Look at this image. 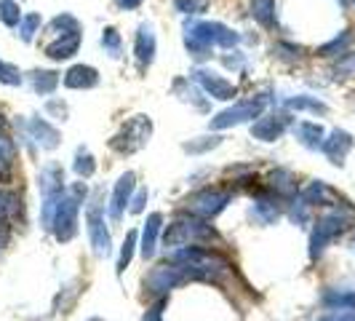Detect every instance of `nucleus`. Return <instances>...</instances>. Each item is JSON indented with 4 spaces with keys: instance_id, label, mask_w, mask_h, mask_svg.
I'll return each instance as SVG.
<instances>
[{
    "instance_id": "obj_1",
    "label": "nucleus",
    "mask_w": 355,
    "mask_h": 321,
    "mask_svg": "<svg viewBox=\"0 0 355 321\" xmlns=\"http://www.w3.org/2000/svg\"><path fill=\"white\" fill-rule=\"evenodd\" d=\"M214 239H219L214 225L203 217H195V214H179L171 225H166V233H163V246L171 249V252H179L184 246H200L203 241L211 244Z\"/></svg>"
},
{
    "instance_id": "obj_2",
    "label": "nucleus",
    "mask_w": 355,
    "mask_h": 321,
    "mask_svg": "<svg viewBox=\"0 0 355 321\" xmlns=\"http://www.w3.org/2000/svg\"><path fill=\"white\" fill-rule=\"evenodd\" d=\"M86 230H88V241L94 246V255L107 257L113 252V236L104 222V201H102L99 187L88 196V203H86Z\"/></svg>"
},
{
    "instance_id": "obj_3",
    "label": "nucleus",
    "mask_w": 355,
    "mask_h": 321,
    "mask_svg": "<svg viewBox=\"0 0 355 321\" xmlns=\"http://www.w3.org/2000/svg\"><path fill=\"white\" fill-rule=\"evenodd\" d=\"M150 134H153V120L147 116H134V118L126 120L123 129L110 140V147L120 156H131L150 142Z\"/></svg>"
},
{
    "instance_id": "obj_4",
    "label": "nucleus",
    "mask_w": 355,
    "mask_h": 321,
    "mask_svg": "<svg viewBox=\"0 0 355 321\" xmlns=\"http://www.w3.org/2000/svg\"><path fill=\"white\" fill-rule=\"evenodd\" d=\"M230 199H233L230 187H222V185L211 187L209 185V187H200L198 193H193L190 199L184 201V212H190L195 217H203V220H211L230 203Z\"/></svg>"
},
{
    "instance_id": "obj_5",
    "label": "nucleus",
    "mask_w": 355,
    "mask_h": 321,
    "mask_svg": "<svg viewBox=\"0 0 355 321\" xmlns=\"http://www.w3.org/2000/svg\"><path fill=\"white\" fill-rule=\"evenodd\" d=\"M267 107V100L265 97H251V100H240L236 102L233 107L222 110L211 118V129H230V126H238V123H249V120L259 118Z\"/></svg>"
},
{
    "instance_id": "obj_6",
    "label": "nucleus",
    "mask_w": 355,
    "mask_h": 321,
    "mask_svg": "<svg viewBox=\"0 0 355 321\" xmlns=\"http://www.w3.org/2000/svg\"><path fill=\"white\" fill-rule=\"evenodd\" d=\"M134 190H137V174H134V172H126V174H120L118 182H115V187H113V199H110V206H107V212H110V220H113V222L123 220V214H126V212H128V206H131Z\"/></svg>"
},
{
    "instance_id": "obj_7",
    "label": "nucleus",
    "mask_w": 355,
    "mask_h": 321,
    "mask_svg": "<svg viewBox=\"0 0 355 321\" xmlns=\"http://www.w3.org/2000/svg\"><path fill=\"white\" fill-rule=\"evenodd\" d=\"M195 80L203 86L206 94H211V100H219V102L236 100V94H238L236 83L230 78H224V75H219V73H214V70H209V67H198Z\"/></svg>"
},
{
    "instance_id": "obj_8",
    "label": "nucleus",
    "mask_w": 355,
    "mask_h": 321,
    "mask_svg": "<svg viewBox=\"0 0 355 321\" xmlns=\"http://www.w3.org/2000/svg\"><path fill=\"white\" fill-rule=\"evenodd\" d=\"M291 116L289 113H262L257 123H251V137L259 142H276L283 137V131L289 129Z\"/></svg>"
},
{
    "instance_id": "obj_9",
    "label": "nucleus",
    "mask_w": 355,
    "mask_h": 321,
    "mask_svg": "<svg viewBox=\"0 0 355 321\" xmlns=\"http://www.w3.org/2000/svg\"><path fill=\"white\" fill-rule=\"evenodd\" d=\"M155 54H158V38H155V30L150 21L139 24L137 38H134V57H137L139 67H150L155 62Z\"/></svg>"
},
{
    "instance_id": "obj_10",
    "label": "nucleus",
    "mask_w": 355,
    "mask_h": 321,
    "mask_svg": "<svg viewBox=\"0 0 355 321\" xmlns=\"http://www.w3.org/2000/svg\"><path fill=\"white\" fill-rule=\"evenodd\" d=\"M80 43H83V33H67V35H57V38H54L48 46H46V48H43V54H46L51 62H67V59H73V57L78 54Z\"/></svg>"
},
{
    "instance_id": "obj_11",
    "label": "nucleus",
    "mask_w": 355,
    "mask_h": 321,
    "mask_svg": "<svg viewBox=\"0 0 355 321\" xmlns=\"http://www.w3.org/2000/svg\"><path fill=\"white\" fill-rule=\"evenodd\" d=\"M160 228H163V214H160V212H153V214H147V220H144V228H142V241H139V255H142L144 260H153V257H155Z\"/></svg>"
},
{
    "instance_id": "obj_12",
    "label": "nucleus",
    "mask_w": 355,
    "mask_h": 321,
    "mask_svg": "<svg viewBox=\"0 0 355 321\" xmlns=\"http://www.w3.org/2000/svg\"><path fill=\"white\" fill-rule=\"evenodd\" d=\"M38 187H40V193H43V199L59 196V193L67 190V185H64V169H61L57 160H51V163H46V166L40 169Z\"/></svg>"
},
{
    "instance_id": "obj_13",
    "label": "nucleus",
    "mask_w": 355,
    "mask_h": 321,
    "mask_svg": "<svg viewBox=\"0 0 355 321\" xmlns=\"http://www.w3.org/2000/svg\"><path fill=\"white\" fill-rule=\"evenodd\" d=\"M27 137L30 140H35V145L38 147H43V150H57L59 147V131H57V126H51L46 118H40V116H35V118L27 123Z\"/></svg>"
},
{
    "instance_id": "obj_14",
    "label": "nucleus",
    "mask_w": 355,
    "mask_h": 321,
    "mask_svg": "<svg viewBox=\"0 0 355 321\" xmlns=\"http://www.w3.org/2000/svg\"><path fill=\"white\" fill-rule=\"evenodd\" d=\"M64 86L67 89H97L99 86V73L97 67H91V64H73L67 73H64Z\"/></svg>"
},
{
    "instance_id": "obj_15",
    "label": "nucleus",
    "mask_w": 355,
    "mask_h": 321,
    "mask_svg": "<svg viewBox=\"0 0 355 321\" xmlns=\"http://www.w3.org/2000/svg\"><path fill=\"white\" fill-rule=\"evenodd\" d=\"M294 137L299 140V145H305L310 150L323 147V129L318 123H313V120H299L294 126Z\"/></svg>"
},
{
    "instance_id": "obj_16",
    "label": "nucleus",
    "mask_w": 355,
    "mask_h": 321,
    "mask_svg": "<svg viewBox=\"0 0 355 321\" xmlns=\"http://www.w3.org/2000/svg\"><path fill=\"white\" fill-rule=\"evenodd\" d=\"M353 147V137L350 134H345V131H334L329 140H323V153L332 158V163H342V158H345V153Z\"/></svg>"
},
{
    "instance_id": "obj_17",
    "label": "nucleus",
    "mask_w": 355,
    "mask_h": 321,
    "mask_svg": "<svg viewBox=\"0 0 355 321\" xmlns=\"http://www.w3.org/2000/svg\"><path fill=\"white\" fill-rule=\"evenodd\" d=\"M30 80H32V91L40 94V97L54 94L57 86L61 83L59 73H54V70H32V73H30Z\"/></svg>"
},
{
    "instance_id": "obj_18",
    "label": "nucleus",
    "mask_w": 355,
    "mask_h": 321,
    "mask_svg": "<svg viewBox=\"0 0 355 321\" xmlns=\"http://www.w3.org/2000/svg\"><path fill=\"white\" fill-rule=\"evenodd\" d=\"M251 17L262 27L273 30L276 27V0H251Z\"/></svg>"
},
{
    "instance_id": "obj_19",
    "label": "nucleus",
    "mask_w": 355,
    "mask_h": 321,
    "mask_svg": "<svg viewBox=\"0 0 355 321\" xmlns=\"http://www.w3.org/2000/svg\"><path fill=\"white\" fill-rule=\"evenodd\" d=\"M73 169H75V174H78L80 180H91V177L97 174V160H94V156H91L86 147H78Z\"/></svg>"
},
{
    "instance_id": "obj_20",
    "label": "nucleus",
    "mask_w": 355,
    "mask_h": 321,
    "mask_svg": "<svg viewBox=\"0 0 355 321\" xmlns=\"http://www.w3.org/2000/svg\"><path fill=\"white\" fill-rule=\"evenodd\" d=\"M102 48L113 59H120V54H123V35H120L115 27H104V33H102Z\"/></svg>"
},
{
    "instance_id": "obj_21",
    "label": "nucleus",
    "mask_w": 355,
    "mask_h": 321,
    "mask_svg": "<svg viewBox=\"0 0 355 321\" xmlns=\"http://www.w3.org/2000/svg\"><path fill=\"white\" fill-rule=\"evenodd\" d=\"M48 33L57 38V35H67V33H80V21L73 17V14H59L54 17L51 24H48Z\"/></svg>"
},
{
    "instance_id": "obj_22",
    "label": "nucleus",
    "mask_w": 355,
    "mask_h": 321,
    "mask_svg": "<svg viewBox=\"0 0 355 321\" xmlns=\"http://www.w3.org/2000/svg\"><path fill=\"white\" fill-rule=\"evenodd\" d=\"M21 19H24V14H21L19 0H0V21L6 27H19Z\"/></svg>"
},
{
    "instance_id": "obj_23",
    "label": "nucleus",
    "mask_w": 355,
    "mask_h": 321,
    "mask_svg": "<svg viewBox=\"0 0 355 321\" xmlns=\"http://www.w3.org/2000/svg\"><path fill=\"white\" fill-rule=\"evenodd\" d=\"M139 246V233L137 230H128L126 233V241H123V246H120V257H118V273H123L131 260H134V249Z\"/></svg>"
},
{
    "instance_id": "obj_24",
    "label": "nucleus",
    "mask_w": 355,
    "mask_h": 321,
    "mask_svg": "<svg viewBox=\"0 0 355 321\" xmlns=\"http://www.w3.org/2000/svg\"><path fill=\"white\" fill-rule=\"evenodd\" d=\"M40 27H43V17L40 14H27L24 19L19 21V38L24 40V43H32L35 40V35L40 33Z\"/></svg>"
},
{
    "instance_id": "obj_25",
    "label": "nucleus",
    "mask_w": 355,
    "mask_h": 321,
    "mask_svg": "<svg viewBox=\"0 0 355 321\" xmlns=\"http://www.w3.org/2000/svg\"><path fill=\"white\" fill-rule=\"evenodd\" d=\"M219 145H222V137H195V140H190L184 145V153L200 156V153H209V150H214Z\"/></svg>"
},
{
    "instance_id": "obj_26",
    "label": "nucleus",
    "mask_w": 355,
    "mask_h": 321,
    "mask_svg": "<svg viewBox=\"0 0 355 321\" xmlns=\"http://www.w3.org/2000/svg\"><path fill=\"white\" fill-rule=\"evenodd\" d=\"M0 83L14 89V86H21V83H24V75H21V70L17 67V64L0 59Z\"/></svg>"
},
{
    "instance_id": "obj_27",
    "label": "nucleus",
    "mask_w": 355,
    "mask_h": 321,
    "mask_svg": "<svg viewBox=\"0 0 355 321\" xmlns=\"http://www.w3.org/2000/svg\"><path fill=\"white\" fill-rule=\"evenodd\" d=\"M289 110H313V113H326V104L318 100H307V97H294L286 102Z\"/></svg>"
},
{
    "instance_id": "obj_28",
    "label": "nucleus",
    "mask_w": 355,
    "mask_h": 321,
    "mask_svg": "<svg viewBox=\"0 0 355 321\" xmlns=\"http://www.w3.org/2000/svg\"><path fill=\"white\" fill-rule=\"evenodd\" d=\"M46 113H48V118L54 120H67L70 107H67V102H61V97H54V100L46 102Z\"/></svg>"
},
{
    "instance_id": "obj_29",
    "label": "nucleus",
    "mask_w": 355,
    "mask_h": 321,
    "mask_svg": "<svg viewBox=\"0 0 355 321\" xmlns=\"http://www.w3.org/2000/svg\"><path fill=\"white\" fill-rule=\"evenodd\" d=\"M209 0H174V8L179 14H203Z\"/></svg>"
},
{
    "instance_id": "obj_30",
    "label": "nucleus",
    "mask_w": 355,
    "mask_h": 321,
    "mask_svg": "<svg viewBox=\"0 0 355 321\" xmlns=\"http://www.w3.org/2000/svg\"><path fill=\"white\" fill-rule=\"evenodd\" d=\"M222 64L227 67V70H233V73H238L243 64H246V54L243 51H230L227 57H222Z\"/></svg>"
},
{
    "instance_id": "obj_31",
    "label": "nucleus",
    "mask_w": 355,
    "mask_h": 321,
    "mask_svg": "<svg viewBox=\"0 0 355 321\" xmlns=\"http://www.w3.org/2000/svg\"><path fill=\"white\" fill-rule=\"evenodd\" d=\"M147 199H150L147 187H139L137 196L131 199V206H128V212H131V214H142V212H144V201H147Z\"/></svg>"
},
{
    "instance_id": "obj_32",
    "label": "nucleus",
    "mask_w": 355,
    "mask_h": 321,
    "mask_svg": "<svg viewBox=\"0 0 355 321\" xmlns=\"http://www.w3.org/2000/svg\"><path fill=\"white\" fill-rule=\"evenodd\" d=\"M163 305H166V297H160L158 305H153V308L144 313V319L142 321H163Z\"/></svg>"
},
{
    "instance_id": "obj_33",
    "label": "nucleus",
    "mask_w": 355,
    "mask_h": 321,
    "mask_svg": "<svg viewBox=\"0 0 355 321\" xmlns=\"http://www.w3.org/2000/svg\"><path fill=\"white\" fill-rule=\"evenodd\" d=\"M142 3L144 0H115V6L120 11H137V8H142Z\"/></svg>"
},
{
    "instance_id": "obj_34",
    "label": "nucleus",
    "mask_w": 355,
    "mask_h": 321,
    "mask_svg": "<svg viewBox=\"0 0 355 321\" xmlns=\"http://www.w3.org/2000/svg\"><path fill=\"white\" fill-rule=\"evenodd\" d=\"M91 321H102V319H91Z\"/></svg>"
}]
</instances>
